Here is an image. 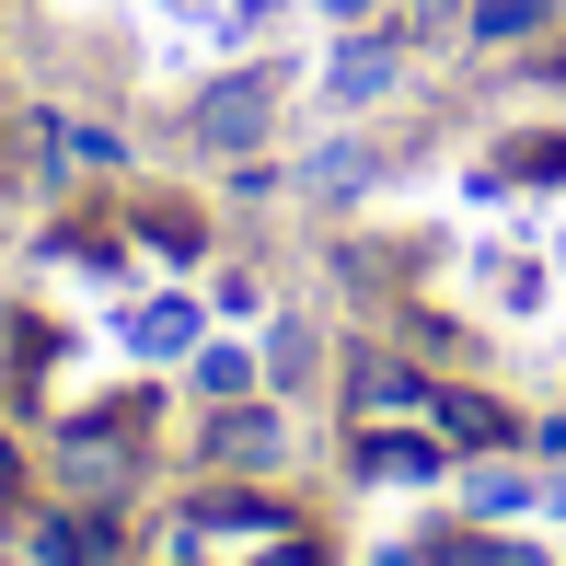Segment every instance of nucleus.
I'll use <instances>...</instances> for the list:
<instances>
[{
	"mask_svg": "<svg viewBox=\"0 0 566 566\" xmlns=\"http://www.w3.org/2000/svg\"><path fill=\"white\" fill-rule=\"evenodd\" d=\"M290 509L277 497H243V485H209V497L186 509V521L163 532V566H266L277 544H290Z\"/></svg>",
	"mask_w": 566,
	"mask_h": 566,
	"instance_id": "1",
	"label": "nucleus"
},
{
	"mask_svg": "<svg viewBox=\"0 0 566 566\" xmlns=\"http://www.w3.org/2000/svg\"><path fill=\"white\" fill-rule=\"evenodd\" d=\"M266 127H277V82H266V70H220V82L197 93L186 139L220 150V163H254V150H266Z\"/></svg>",
	"mask_w": 566,
	"mask_h": 566,
	"instance_id": "2",
	"label": "nucleus"
},
{
	"mask_svg": "<svg viewBox=\"0 0 566 566\" xmlns=\"http://www.w3.org/2000/svg\"><path fill=\"white\" fill-rule=\"evenodd\" d=\"M127 440H139V405H116V417H82V428L59 440V485H70L82 509L127 497V474H139V451H127Z\"/></svg>",
	"mask_w": 566,
	"mask_h": 566,
	"instance_id": "3",
	"label": "nucleus"
},
{
	"mask_svg": "<svg viewBox=\"0 0 566 566\" xmlns=\"http://www.w3.org/2000/svg\"><path fill=\"white\" fill-rule=\"evenodd\" d=\"M197 462H209V474H266V462H290V417H277V405H220L209 428H197Z\"/></svg>",
	"mask_w": 566,
	"mask_h": 566,
	"instance_id": "4",
	"label": "nucleus"
},
{
	"mask_svg": "<svg viewBox=\"0 0 566 566\" xmlns=\"http://www.w3.org/2000/svg\"><path fill=\"white\" fill-rule=\"evenodd\" d=\"M394 82H405V35H381V23H347V46L324 59V105H381Z\"/></svg>",
	"mask_w": 566,
	"mask_h": 566,
	"instance_id": "5",
	"label": "nucleus"
},
{
	"mask_svg": "<svg viewBox=\"0 0 566 566\" xmlns=\"http://www.w3.org/2000/svg\"><path fill=\"white\" fill-rule=\"evenodd\" d=\"M358 474H370V485H428V474H440V462H451V440H440V428H428V417H394V428H358Z\"/></svg>",
	"mask_w": 566,
	"mask_h": 566,
	"instance_id": "6",
	"label": "nucleus"
},
{
	"mask_svg": "<svg viewBox=\"0 0 566 566\" xmlns=\"http://www.w3.org/2000/svg\"><path fill=\"white\" fill-rule=\"evenodd\" d=\"M347 417L358 428H394V417H428V370H405V358H347Z\"/></svg>",
	"mask_w": 566,
	"mask_h": 566,
	"instance_id": "7",
	"label": "nucleus"
},
{
	"mask_svg": "<svg viewBox=\"0 0 566 566\" xmlns=\"http://www.w3.org/2000/svg\"><path fill=\"white\" fill-rule=\"evenodd\" d=\"M428 428H440L451 451H509L521 440V417H509L497 394H451V381H428Z\"/></svg>",
	"mask_w": 566,
	"mask_h": 566,
	"instance_id": "8",
	"label": "nucleus"
},
{
	"mask_svg": "<svg viewBox=\"0 0 566 566\" xmlns=\"http://www.w3.org/2000/svg\"><path fill=\"white\" fill-rule=\"evenodd\" d=\"M555 23V0H462V35L474 46H532Z\"/></svg>",
	"mask_w": 566,
	"mask_h": 566,
	"instance_id": "9",
	"label": "nucleus"
},
{
	"mask_svg": "<svg viewBox=\"0 0 566 566\" xmlns=\"http://www.w3.org/2000/svg\"><path fill=\"white\" fill-rule=\"evenodd\" d=\"M370 174H381L370 139H324L313 163H301V186H313V197H370Z\"/></svg>",
	"mask_w": 566,
	"mask_h": 566,
	"instance_id": "10",
	"label": "nucleus"
},
{
	"mask_svg": "<svg viewBox=\"0 0 566 566\" xmlns=\"http://www.w3.org/2000/svg\"><path fill=\"white\" fill-rule=\"evenodd\" d=\"M254 381H266V358H254V347H220V336H197V394H209V405H243Z\"/></svg>",
	"mask_w": 566,
	"mask_h": 566,
	"instance_id": "11",
	"label": "nucleus"
},
{
	"mask_svg": "<svg viewBox=\"0 0 566 566\" xmlns=\"http://www.w3.org/2000/svg\"><path fill=\"white\" fill-rule=\"evenodd\" d=\"M127 336H139V358H197V336H209V324H197V301H150Z\"/></svg>",
	"mask_w": 566,
	"mask_h": 566,
	"instance_id": "12",
	"label": "nucleus"
},
{
	"mask_svg": "<svg viewBox=\"0 0 566 566\" xmlns=\"http://www.w3.org/2000/svg\"><path fill=\"white\" fill-rule=\"evenodd\" d=\"M462 497H474V521H509V509H532L544 485H532L521 462H474V474H462Z\"/></svg>",
	"mask_w": 566,
	"mask_h": 566,
	"instance_id": "13",
	"label": "nucleus"
},
{
	"mask_svg": "<svg viewBox=\"0 0 566 566\" xmlns=\"http://www.w3.org/2000/svg\"><path fill=\"white\" fill-rule=\"evenodd\" d=\"M313 358H324V336H313V324H277V336H266V381H313Z\"/></svg>",
	"mask_w": 566,
	"mask_h": 566,
	"instance_id": "14",
	"label": "nucleus"
},
{
	"mask_svg": "<svg viewBox=\"0 0 566 566\" xmlns=\"http://www.w3.org/2000/svg\"><path fill=\"white\" fill-rule=\"evenodd\" d=\"M497 174H509V186H555V174H566V139H509Z\"/></svg>",
	"mask_w": 566,
	"mask_h": 566,
	"instance_id": "15",
	"label": "nucleus"
},
{
	"mask_svg": "<svg viewBox=\"0 0 566 566\" xmlns=\"http://www.w3.org/2000/svg\"><path fill=\"white\" fill-rule=\"evenodd\" d=\"M139 243H163V254H197V209H139Z\"/></svg>",
	"mask_w": 566,
	"mask_h": 566,
	"instance_id": "16",
	"label": "nucleus"
},
{
	"mask_svg": "<svg viewBox=\"0 0 566 566\" xmlns=\"http://www.w3.org/2000/svg\"><path fill=\"white\" fill-rule=\"evenodd\" d=\"M266 566H324V544H313V532H290V544H277Z\"/></svg>",
	"mask_w": 566,
	"mask_h": 566,
	"instance_id": "17",
	"label": "nucleus"
},
{
	"mask_svg": "<svg viewBox=\"0 0 566 566\" xmlns=\"http://www.w3.org/2000/svg\"><path fill=\"white\" fill-rule=\"evenodd\" d=\"M313 12H324V23H370L381 0H313Z\"/></svg>",
	"mask_w": 566,
	"mask_h": 566,
	"instance_id": "18",
	"label": "nucleus"
},
{
	"mask_svg": "<svg viewBox=\"0 0 566 566\" xmlns=\"http://www.w3.org/2000/svg\"><path fill=\"white\" fill-rule=\"evenodd\" d=\"M23 497V462H12V440H0V509H12Z\"/></svg>",
	"mask_w": 566,
	"mask_h": 566,
	"instance_id": "19",
	"label": "nucleus"
},
{
	"mask_svg": "<svg viewBox=\"0 0 566 566\" xmlns=\"http://www.w3.org/2000/svg\"><path fill=\"white\" fill-rule=\"evenodd\" d=\"M405 12H417V23H462V0H405Z\"/></svg>",
	"mask_w": 566,
	"mask_h": 566,
	"instance_id": "20",
	"label": "nucleus"
},
{
	"mask_svg": "<svg viewBox=\"0 0 566 566\" xmlns=\"http://www.w3.org/2000/svg\"><path fill=\"white\" fill-rule=\"evenodd\" d=\"M544 509H555V521H566V474H544Z\"/></svg>",
	"mask_w": 566,
	"mask_h": 566,
	"instance_id": "21",
	"label": "nucleus"
}]
</instances>
